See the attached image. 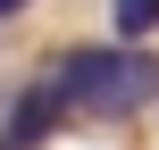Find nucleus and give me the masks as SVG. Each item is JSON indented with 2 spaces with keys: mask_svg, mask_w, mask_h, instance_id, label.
<instances>
[{
  "mask_svg": "<svg viewBox=\"0 0 159 150\" xmlns=\"http://www.w3.org/2000/svg\"><path fill=\"white\" fill-rule=\"evenodd\" d=\"M17 8H25V0H0V17H17Z\"/></svg>",
  "mask_w": 159,
  "mask_h": 150,
  "instance_id": "nucleus-3",
  "label": "nucleus"
},
{
  "mask_svg": "<svg viewBox=\"0 0 159 150\" xmlns=\"http://www.w3.org/2000/svg\"><path fill=\"white\" fill-rule=\"evenodd\" d=\"M109 17H117V33H126V42L159 33V0H109Z\"/></svg>",
  "mask_w": 159,
  "mask_h": 150,
  "instance_id": "nucleus-2",
  "label": "nucleus"
},
{
  "mask_svg": "<svg viewBox=\"0 0 159 150\" xmlns=\"http://www.w3.org/2000/svg\"><path fill=\"white\" fill-rule=\"evenodd\" d=\"M50 84H59V100L84 109V117H134V109L159 100V67L143 58V50H109V42L67 50Z\"/></svg>",
  "mask_w": 159,
  "mask_h": 150,
  "instance_id": "nucleus-1",
  "label": "nucleus"
}]
</instances>
